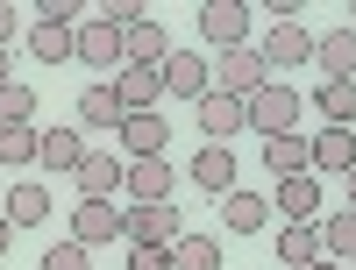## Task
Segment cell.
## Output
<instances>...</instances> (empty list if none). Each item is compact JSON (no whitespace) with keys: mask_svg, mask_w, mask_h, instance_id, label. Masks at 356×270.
Segmentation results:
<instances>
[{"mask_svg":"<svg viewBox=\"0 0 356 270\" xmlns=\"http://www.w3.org/2000/svg\"><path fill=\"white\" fill-rule=\"evenodd\" d=\"M243 121H250L264 142H271V135H292V121H300V93H292L285 78H264L257 93L243 100Z\"/></svg>","mask_w":356,"mask_h":270,"instance_id":"6da1fadb","label":"cell"},{"mask_svg":"<svg viewBox=\"0 0 356 270\" xmlns=\"http://www.w3.org/2000/svg\"><path fill=\"white\" fill-rule=\"evenodd\" d=\"M186 221H178V199H150V206H122V242H143V249H171Z\"/></svg>","mask_w":356,"mask_h":270,"instance_id":"7a4b0ae2","label":"cell"},{"mask_svg":"<svg viewBox=\"0 0 356 270\" xmlns=\"http://www.w3.org/2000/svg\"><path fill=\"white\" fill-rule=\"evenodd\" d=\"M264 78H271V71H264L257 43H235V50H221V57H214V93H228V100H250Z\"/></svg>","mask_w":356,"mask_h":270,"instance_id":"3957f363","label":"cell"},{"mask_svg":"<svg viewBox=\"0 0 356 270\" xmlns=\"http://www.w3.org/2000/svg\"><path fill=\"white\" fill-rule=\"evenodd\" d=\"M264 71H292V65H314V28L307 22H271V36L257 43Z\"/></svg>","mask_w":356,"mask_h":270,"instance_id":"277c9868","label":"cell"},{"mask_svg":"<svg viewBox=\"0 0 356 270\" xmlns=\"http://www.w3.org/2000/svg\"><path fill=\"white\" fill-rule=\"evenodd\" d=\"M72 57H79V65H100V71H122V28L100 22V15H86L72 28Z\"/></svg>","mask_w":356,"mask_h":270,"instance_id":"5b68a950","label":"cell"},{"mask_svg":"<svg viewBox=\"0 0 356 270\" xmlns=\"http://www.w3.org/2000/svg\"><path fill=\"white\" fill-rule=\"evenodd\" d=\"M157 71H164V93L171 100H207V93H214V65H207L200 50H171Z\"/></svg>","mask_w":356,"mask_h":270,"instance_id":"8992f818","label":"cell"},{"mask_svg":"<svg viewBox=\"0 0 356 270\" xmlns=\"http://www.w3.org/2000/svg\"><path fill=\"white\" fill-rule=\"evenodd\" d=\"M122 164H136V157H164V142H171V121L150 107V114H122Z\"/></svg>","mask_w":356,"mask_h":270,"instance_id":"52a82bcc","label":"cell"},{"mask_svg":"<svg viewBox=\"0 0 356 270\" xmlns=\"http://www.w3.org/2000/svg\"><path fill=\"white\" fill-rule=\"evenodd\" d=\"M200 36L214 50L250 43V8H243V0H207V8H200Z\"/></svg>","mask_w":356,"mask_h":270,"instance_id":"ba28073f","label":"cell"},{"mask_svg":"<svg viewBox=\"0 0 356 270\" xmlns=\"http://www.w3.org/2000/svg\"><path fill=\"white\" fill-rule=\"evenodd\" d=\"M107 85L122 93V114H150V107L164 100V71H157V65H122Z\"/></svg>","mask_w":356,"mask_h":270,"instance_id":"9c48e42d","label":"cell"},{"mask_svg":"<svg viewBox=\"0 0 356 270\" xmlns=\"http://www.w3.org/2000/svg\"><path fill=\"white\" fill-rule=\"evenodd\" d=\"M72 242H86V249L122 242V206H114V199H79V214H72Z\"/></svg>","mask_w":356,"mask_h":270,"instance_id":"30bf717a","label":"cell"},{"mask_svg":"<svg viewBox=\"0 0 356 270\" xmlns=\"http://www.w3.org/2000/svg\"><path fill=\"white\" fill-rule=\"evenodd\" d=\"M271 214H278V221H321V178H314V171H300V178H278Z\"/></svg>","mask_w":356,"mask_h":270,"instance_id":"8fae6325","label":"cell"},{"mask_svg":"<svg viewBox=\"0 0 356 270\" xmlns=\"http://www.w3.org/2000/svg\"><path fill=\"white\" fill-rule=\"evenodd\" d=\"M36 164H43L50 178H72V171L86 164V135H79V128H43V142H36Z\"/></svg>","mask_w":356,"mask_h":270,"instance_id":"7c38bea8","label":"cell"},{"mask_svg":"<svg viewBox=\"0 0 356 270\" xmlns=\"http://www.w3.org/2000/svg\"><path fill=\"white\" fill-rule=\"evenodd\" d=\"M307 142H314V178H349L356 171V135L349 128H321Z\"/></svg>","mask_w":356,"mask_h":270,"instance_id":"4fadbf2b","label":"cell"},{"mask_svg":"<svg viewBox=\"0 0 356 270\" xmlns=\"http://www.w3.org/2000/svg\"><path fill=\"white\" fill-rule=\"evenodd\" d=\"M79 199H114L122 192V157H107V149H86V164L72 171Z\"/></svg>","mask_w":356,"mask_h":270,"instance_id":"5bb4252c","label":"cell"},{"mask_svg":"<svg viewBox=\"0 0 356 270\" xmlns=\"http://www.w3.org/2000/svg\"><path fill=\"white\" fill-rule=\"evenodd\" d=\"M0 214H8V228H43V221H50V185H36V178H15Z\"/></svg>","mask_w":356,"mask_h":270,"instance_id":"9a60e30c","label":"cell"},{"mask_svg":"<svg viewBox=\"0 0 356 270\" xmlns=\"http://www.w3.org/2000/svg\"><path fill=\"white\" fill-rule=\"evenodd\" d=\"M193 185H200V192H214V199L235 192V149H228V142H207L200 157H193Z\"/></svg>","mask_w":356,"mask_h":270,"instance_id":"2e32d148","label":"cell"},{"mask_svg":"<svg viewBox=\"0 0 356 270\" xmlns=\"http://www.w3.org/2000/svg\"><path fill=\"white\" fill-rule=\"evenodd\" d=\"M314 65L321 78H356V28H328V36H314Z\"/></svg>","mask_w":356,"mask_h":270,"instance_id":"e0dca14e","label":"cell"},{"mask_svg":"<svg viewBox=\"0 0 356 270\" xmlns=\"http://www.w3.org/2000/svg\"><path fill=\"white\" fill-rule=\"evenodd\" d=\"M122 185H129V199H136V206L171 199V164H164V157H136V164H122Z\"/></svg>","mask_w":356,"mask_h":270,"instance_id":"ac0fdd59","label":"cell"},{"mask_svg":"<svg viewBox=\"0 0 356 270\" xmlns=\"http://www.w3.org/2000/svg\"><path fill=\"white\" fill-rule=\"evenodd\" d=\"M271 242H278V263L285 270H307V263H321V221H285Z\"/></svg>","mask_w":356,"mask_h":270,"instance_id":"d6986e66","label":"cell"},{"mask_svg":"<svg viewBox=\"0 0 356 270\" xmlns=\"http://www.w3.org/2000/svg\"><path fill=\"white\" fill-rule=\"evenodd\" d=\"M264 171L271 178H300V171H314V142L292 128V135H271L264 142Z\"/></svg>","mask_w":356,"mask_h":270,"instance_id":"ffe728a7","label":"cell"},{"mask_svg":"<svg viewBox=\"0 0 356 270\" xmlns=\"http://www.w3.org/2000/svg\"><path fill=\"white\" fill-rule=\"evenodd\" d=\"M193 114H200L207 142H228L235 128H250V121H243V100H228V93H207V100H193Z\"/></svg>","mask_w":356,"mask_h":270,"instance_id":"44dd1931","label":"cell"},{"mask_svg":"<svg viewBox=\"0 0 356 270\" xmlns=\"http://www.w3.org/2000/svg\"><path fill=\"white\" fill-rule=\"evenodd\" d=\"M264 221H271V199H264V192H243V185H235V192L221 199V228H228V235H257Z\"/></svg>","mask_w":356,"mask_h":270,"instance_id":"7402d4cb","label":"cell"},{"mask_svg":"<svg viewBox=\"0 0 356 270\" xmlns=\"http://www.w3.org/2000/svg\"><path fill=\"white\" fill-rule=\"evenodd\" d=\"M314 114H321L328 128H349V121H356V78H321Z\"/></svg>","mask_w":356,"mask_h":270,"instance_id":"603a6c76","label":"cell"},{"mask_svg":"<svg viewBox=\"0 0 356 270\" xmlns=\"http://www.w3.org/2000/svg\"><path fill=\"white\" fill-rule=\"evenodd\" d=\"M79 121H86V128H122V93H114L107 78L86 85V93H79Z\"/></svg>","mask_w":356,"mask_h":270,"instance_id":"cb8c5ba5","label":"cell"},{"mask_svg":"<svg viewBox=\"0 0 356 270\" xmlns=\"http://www.w3.org/2000/svg\"><path fill=\"white\" fill-rule=\"evenodd\" d=\"M321 256L356 270V214H328V221H321Z\"/></svg>","mask_w":356,"mask_h":270,"instance_id":"d4e9b609","label":"cell"},{"mask_svg":"<svg viewBox=\"0 0 356 270\" xmlns=\"http://www.w3.org/2000/svg\"><path fill=\"white\" fill-rule=\"evenodd\" d=\"M171 270H221V242L214 235H178L171 242Z\"/></svg>","mask_w":356,"mask_h":270,"instance_id":"484cf974","label":"cell"},{"mask_svg":"<svg viewBox=\"0 0 356 270\" xmlns=\"http://www.w3.org/2000/svg\"><path fill=\"white\" fill-rule=\"evenodd\" d=\"M29 57H36V65H65L72 57V28L65 22H36L29 28Z\"/></svg>","mask_w":356,"mask_h":270,"instance_id":"4316f807","label":"cell"},{"mask_svg":"<svg viewBox=\"0 0 356 270\" xmlns=\"http://www.w3.org/2000/svg\"><path fill=\"white\" fill-rule=\"evenodd\" d=\"M36 142H43V128L36 121H22V128H0V164H36Z\"/></svg>","mask_w":356,"mask_h":270,"instance_id":"83f0119b","label":"cell"},{"mask_svg":"<svg viewBox=\"0 0 356 270\" xmlns=\"http://www.w3.org/2000/svg\"><path fill=\"white\" fill-rule=\"evenodd\" d=\"M22 121H36V93L15 78V85H0V128H22Z\"/></svg>","mask_w":356,"mask_h":270,"instance_id":"f1b7e54d","label":"cell"},{"mask_svg":"<svg viewBox=\"0 0 356 270\" xmlns=\"http://www.w3.org/2000/svg\"><path fill=\"white\" fill-rule=\"evenodd\" d=\"M43 270H93V263H86V242H72V235H65V242H50V249H43Z\"/></svg>","mask_w":356,"mask_h":270,"instance_id":"f546056e","label":"cell"},{"mask_svg":"<svg viewBox=\"0 0 356 270\" xmlns=\"http://www.w3.org/2000/svg\"><path fill=\"white\" fill-rule=\"evenodd\" d=\"M129 270H171V249H143V242H129Z\"/></svg>","mask_w":356,"mask_h":270,"instance_id":"4dcf8cb0","label":"cell"},{"mask_svg":"<svg viewBox=\"0 0 356 270\" xmlns=\"http://www.w3.org/2000/svg\"><path fill=\"white\" fill-rule=\"evenodd\" d=\"M15 22H22V15L8 8V0H0V50H8V36H15Z\"/></svg>","mask_w":356,"mask_h":270,"instance_id":"1f68e13d","label":"cell"},{"mask_svg":"<svg viewBox=\"0 0 356 270\" xmlns=\"http://www.w3.org/2000/svg\"><path fill=\"white\" fill-rule=\"evenodd\" d=\"M342 199H349V214H356V171H349V178H342Z\"/></svg>","mask_w":356,"mask_h":270,"instance_id":"d6a6232c","label":"cell"},{"mask_svg":"<svg viewBox=\"0 0 356 270\" xmlns=\"http://www.w3.org/2000/svg\"><path fill=\"white\" fill-rule=\"evenodd\" d=\"M8 242H15V228H8V214H0V256H8Z\"/></svg>","mask_w":356,"mask_h":270,"instance_id":"836d02e7","label":"cell"},{"mask_svg":"<svg viewBox=\"0 0 356 270\" xmlns=\"http://www.w3.org/2000/svg\"><path fill=\"white\" fill-rule=\"evenodd\" d=\"M0 85H15V65H8V50H0Z\"/></svg>","mask_w":356,"mask_h":270,"instance_id":"e575fe53","label":"cell"},{"mask_svg":"<svg viewBox=\"0 0 356 270\" xmlns=\"http://www.w3.org/2000/svg\"><path fill=\"white\" fill-rule=\"evenodd\" d=\"M307 270H342V263H328V256H321V263H307Z\"/></svg>","mask_w":356,"mask_h":270,"instance_id":"d590c367","label":"cell"},{"mask_svg":"<svg viewBox=\"0 0 356 270\" xmlns=\"http://www.w3.org/2000/svg\"><path fill=\"white\" fill-rule=\"evenodd\" d=\"M349 28H356V8H349Z\"/></svg>","mask_w":356,"mask_h":270,"instance_id":"8d00e7d4","label":"cell"}]
</instances>
